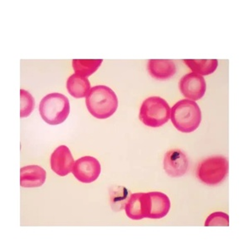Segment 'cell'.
Here are the masks:
<instances>
[{
  "label": "cell",
  "instance_id": "9",
  "mask_svg": "<svg viewBox=\"0 0 249 249\" xmlns=\"http://www.w3.org/2000/svg\"><path fill=\"white\" fill-rule=\"evenodd\" d=\"M51 169L59 176H66L72 172L73 156L66 145H60L51 156Z\"/></svg>",
  "mask_w": 249,
  "mask_h": 249
},
{
  "label": "cell",
  "instance_id": "3",
  "mask_svg": "<svg viewBox=\"0 0 249 249\" xmlns=\"http://www.w3.org/2000/svg\"><path fill=\"white\" fill-rule=\"evenodd\" d=\"M39 112L48 124H61L65 122L70 113L69 100L61 93L48 94L40 102Z\"/></svg>",
  "mask_w": 249,
  "mask_h": 249
},
{
  "label": "cell",
  "instance_id": "8",
  "mask_svg": "<svg viewBox=\"0 0 249 249\" xmlns=\"http://www.w3.org/2000/svg\"><path fill=\"white\" fill-rule=\"evenodd\" d=\"M150 198L148 193H136L131 195L125 204L124 211L126 215L133 220L149 218Z\"/></svg>",
  "mask_w": 249,
  "mask_h": 249
},
{
  "label": "cell",
  "instance_id": "11",
  "mask_svg": "<svg viewBox=\"0 0 249 249\" xmlns=\"http://www.w3.org/2000/svg\"><path fill=\"white\" fill-rule=\"evenodd\" d=\"M46 171L38 165H28L20 170V184L24 188L42 186L46 181Z\"/></svg>",
  "mask_w": 249,
  "mask_h": 249
},
{
  "label": "cell",
  "instance_id": "12",
  "mask_svg": "<svg viewBox=\"0 0 249 249\" xmlns=\"http://www.w3.org/2000/svg\"><path fill=\"white\" fill-rule=\"evenodd\" d=\"M150 198V209L149 218L160 219L164 218L170 211L171 204L169 197L165 194L158 191L148 193Z\"/></svg>",
  "mask_w": 249,
  "mask_h": 249
},
{
  "label": "cell",
  "instance_id": "15",
  "mask_svg": "<svg viewBox=\"0 0 249 249\" xmlns=\"http://www.w3.org/2000/svg\"><path fill=\"white\" fill-rule=\"evenodd\" d=\"M184 62L195 73L200 76H207L213 73L218 65L217 59H184Z\"/></svg>",
  "mask_w": 249,
  "mask_h": 249
},
{
  "label": "cell",
  "instance_id": "7",
  "mask_svg": "<svg viewBox=\"0 0 249 249\" xmlns=\"http://www.w3.org/2000/svg\"><path fill=\"white\" fill-rule=\"evenodd\" d=\"M179 89L184 97L190 101H198L206 91V82L198 74L189 73L182 77L179 82Z\"/></svg>",
  "mask_w": 249,
  "mask_h": 249
},
{
  "label": "cell",
  "instance_id": "1",
  "mask_svg": "<svg viewBox=\"0 0 249 249\" xmlns=\"http://www.w3.org/2000/svg\"><path fill=\"white\" fill-rule=\"evenodd\" d=\"M86 104L89 112L97 119H107L112 116L118 107V98L111 88L96 86L87 96Z\"/></svg>",
  "mask_w": 249,
  "mask_h": 249
},
{
  "label": "cell",
  "instance_id": "18",
  "mask_svg": "<svg viewBox=\"0 0 249 249\" xmlns=\"http://www.w3.org/2000/svg\"><path fill=\"white\" fill-rule=\"evenodd\" d=\"M204 226L229 227L230 226V216L225 213H213L207 218Z\"/></svg>",
  "mask_w": 249,
  "mask_h": 249
},
{
  "label": "cell",
  "instance_id": "16",
  "mask_svg": "<svg viewBox=\"0 0 249 249\" xmlns=\"http://www.w3.org/2000/svg\"><path fill=\"white\" fill-rule=\"evenodd\" d=\"M102 59H73L72 68L76 74L82 77H89L97 71V69L102 65Z\"/></svg>",
  "mask_w": 249,
  "mask_h": 249
},
{
  "label": "cell",
  "instance_id": "13",
  "mask_svg": "<svg viewBox=\"0 0 249 249\" xmlns=\"http://www.w3.org/2000/svg\"><path fill=\"white\" fill-rule=\"evenodd\" d=\"M148 71L158 80H167L176 71V65L171 60L152 59L148 62Z\"/></svg>",
  "mask_w": 249,
  "mask_h": 249
},
{
  "label": "cell",
  "instance_id": "6",
  "mask_svg": "<svg viewBox=\"0 0 249 249\" xmlns=\"http://www.w3.org/2000/svg\"><path fill=\"white\" fill-rule=\"evenodd\" d=\"M101 170V164L96 158L84 156L74 163L72 174L80 182L90 184L98 178Z\"/></svg>",
  "mask_w": 249,
  "mask_h": 249
},
{
  "label": "cell",
  "instance_id": "5",
  "mask_svg": "<svg viewBox=\"0 0 249 249\" xmlns=\"http://www.w3.org/2000/svg\"><path fill=\"white\" fill-rule=\"evenodd\" d=\"M229 161L225 157L215 156L204 160L198 168V177L204 184L216 185L226 178Z\"/></svg>",
  "mask_w": 249,
  "mask_h": 249
},
{
  "label": "cell",
  "instance_id": "14",
  "mask_svg": "<svg viewBox=\"0 0 249 249\" xmlns=\"http://www.w3.org/2000/svg\"><path fill=\"white\" fill-rule=\"evenodd\" d=\"M67 88L71 96L75 98H83L88 96L91 91V83L87 77L75 73L68 78Z\"/></svg>",
  "mask_w": 249,
  "mask_h": 249
},
{
  "label": "cell",
  "instance_id": "17",
  "mask_svg": "<svg viewBox=\"0 0 249 249\" xmlns=\"http://www.w3.org/2000/svg\"><path fill=\"white\" fill-rule=\"evenodd\" d=\"M20 97H21L20 98V104H21L20 116H21V118L28 117L34 110V107H35V101L29 91L23 90V89L20 91Z\"/></svg>",
  "mask_w": 249,
  "mask_h": 249
},
{
  "label": "cell",
  "instance_id": "10",
  "mask_svg": "<svg viewBox=\"0 0 249 249\" xmlns=\"http://www.w3.org/2000/svg\"><path fill=\"white\" fill-rule=\"evenodd\" d=\"M188 159L181 150L178 149L169 150L164 159V169L170 177H180L188 170Z\"/></svg>",
  "mask_w": 249,
  "mask_h": 249
},
{
  "label": "cell",
  "instance_id": "4",
  "mask_svg": "<svg viewBox=\"0 0 249 249\" xmlns=\"http://www.w3.org/2000/svg\"><path fill=\"white\" fill-rule=\"evenodd\" d=\"M170 106L160 96H151L144 100L140 110L139 119L150 127H160L170 118Z\"/></svg>",
  "mask_w": 249,
  "mask_h": 249
},
{
  "label": "cell",
  "instance_id": "2",
  "mask_svg": "<svg viewBox=\"0 0 249 249\" xmlns=\"http://www.w3.org/2000/svg\"><path fill=\"white\" fill-rule=\"evenodd\" d=\"M170 118L175 127L183 133H191L198 129L202 120V113L198 104L184 99L173 107Z\"/></svg>",
  "mask_w": 249,
  "mask_h": 249
}]
</instances>
